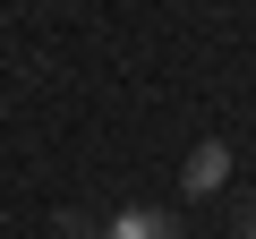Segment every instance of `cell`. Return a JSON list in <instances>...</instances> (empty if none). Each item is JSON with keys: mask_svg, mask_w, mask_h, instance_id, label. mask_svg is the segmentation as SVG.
<instances>
[{"mask_svg": "<svg viewBox=\"0 0 256 239\" xmlns=\"http://www.w3.org/2000/svg\"><path fill=\"white\" fill-rule=\"evenodd\" d=\"M222 180H230V146H222V137H205V146L188 154V171H180V188H188V196H214Z\"/></svg>", "mask_w": 256, "mask_h": 239, "instance_id": "6da1fadb", "label": "cell"}, {"mask_svg": "<svg viewBox=\"0 0 256 239\" xmlns=\"http://www.w3.org/2000/svg\"><path fill=\"white\" fill-rule=\"evenodd\" d=\"M111 239H180V214H154V205H128V214H111Z\"/></svg>", "mask_w": 256, "mask_h": 239, "instance_id": "7a4b0ae2", "label": "cell"}, {"mask_svg": "<svg viewBox=\"0 0 256 239\" xmlns=\"http://www.w3.org/2000/svg\"><path fill=\"white\" fill-rule=\"evenodd\" d=\"M239 239H256V205H239Z\"/></svg>", "mask_w": 256, "mask_h": 239, "instance_id": "3957f363", "label": "cell"}]
</instances>
